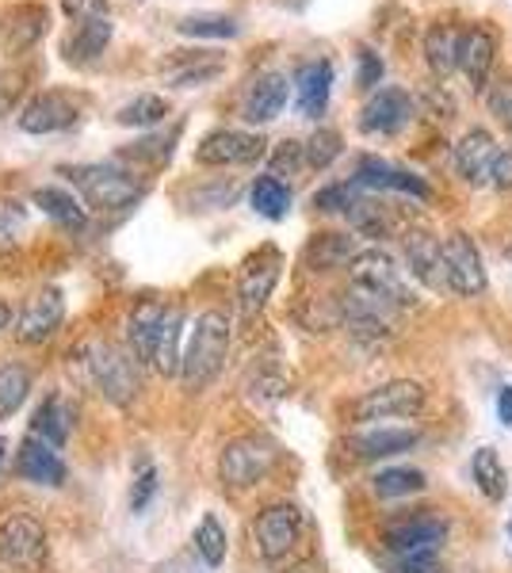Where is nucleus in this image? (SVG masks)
<instances>
[{"label":"nucleus","mask_w":512,"mask_h":573,"mask_svg":"<svg viewBox=\"0 0 512 573\" xmlns=\"http://www.w3.org/2000/svg\"><path fill=\"white\" fill-rule=\"evenodd\" d=\"M509 536H512V521H509Z\"/></svg>","instance_id":"nucleus-56"},{"label":"nucleus","mask_w":512,"mask_h":573,"mask_svg":"<svg viewBox=\"0 0 512 573\" xmlns=\"http://www.w3.org/2000/svg\"><path fill=\"white\" fill-rule=\"evenodd\" d=\"M302 531V516L294 505H268L253 524L256 536V551H260L264 562H283L287 554L294 551Z\"/></svg>","instance_id":"nucleus-13"},{"label":"nucleus","mask_w":512,"mask_h":573,"mask_svg":"<svg viewBox=\"0 0 512 573\" xmlns=\"http://www.w3.org/2000/svg\"><path fill=\"white\" fill-rule=\"evenodd\" d=\"M35 207L46 214V219L58 222V226H69V230L84 226V207L77 203V196L73 191H66V188H38L35 191Z\"/></svg>","instance_id":"nucleus-34"},{"label":"nucleus","mask_w":512,"mask_h":573,"mask_svg":"<svg viewBox=\"0 0 512 573\" xmlns=\"http://www.w3.org/2000/svg\"><path fill=\"white\" fill-rule=\"evenodd\" d=\"M226 528L219 524V516H203L199 521V528H196V551H199V559L207 562V566H222L226 562Z\"/></svg>","instance_id":"nucleus-41"},{"label":"nucleus","mask_w":512,"mask_h":573,"mask_svg":"<svg viewBox=\"0 0 512 573\" xmlns=\"http://www.w3.org/2000/svg\"><path fill=\"white\" fill-rule=\"evenodd\" d=\"M424 486H429V478H424L421 470H414V467H391V470H379L375 482H371V490H375L379 498L394 501V498H409V493H421Z\"/></svg>","instance_id":"nucleus-38"},{"label":"nucleus","mask_w":512,"mask_h":573,"mask_svg":"<svg viewBox=\"0 0 512 573\" xmlns=\"http://www.w3.org/2000/svg\"><path fill=\"white\" fill-rule=\"evenodd\" d=\"M0 562L15 570H38L46 562V528L27 513H8L0 521Z\"/></svg>","instance_id":"nucleus-7"},{"label":"nucleus","mask_w":512,"mask_h":573,"mask_svg":"<svg viewBox=\"0 0 512 573\" xmlns=\"http://www.w3.org/2000/svg\"><path fill=\"white\" fill-rule=\"evenodd\" d=\"M444 260H447V283H452L455 294L475 299V294L486 291V265L478 245L470 242V234L452 230V234L444 237Z\"/></svg>","instance_id":"nucleus-15"},{"label":"nucleus","mask_w":512,"mask_h":573,"mask_svg":"<svg viewBox=\"0 0 512 573\" xmlns=\"http://www.w3.org/2000/svg\"><path fill=\"white\" fill-rule=\"evenodd\" d=\"M509 265H512V245H509Z\"/></svg>","instance_id":"nucleus-55"},{"label":"nucleus","mask_w":512,"mask_h":573,"mask_svg":"<svg viewBox=\"0 0 512 573\" xmlns=\"http://www.w3.org/2000/svg\"><path fill=\"white\" fill-rule=\"evenodd\" d=\"M414 119V100L402 89H379L375 96L363 104L360 112V130L363 135H398L406 122Z\"/></svg>","instance_id":"nucleus-17"},{"label":"nucleus","mask_w":512,"mask_h":573,"mask_svg":"<svg viewBox=\"0 0 512 573\" xmlns=\"http://www.w3.org/2000/svg\"><path fill=\"white\" fill-rule=\"evenodd\" d=\"M77 360L84 363L89 383L96 386L112 406L127 409L130 401L138 398V390H142V383H138V360H130L127 352H119V348L107 344V340H89V344H81Z\"/></svg>","instance_id":"nucleus-2"},{"label":"nucleus","mask_w":512,"mask_h":573,"mask_svg":"<svg viewBox=\"0 0 512 573\" xmlns=\"http://www.w3.org/2000/svg\"><path fill=\"white\" fill-rule=\"evenodd\" d=\"M112 43V20L100 15V20H89V23H77V31L66 38V58L73 66H89L104 54V46Z\"/></svg>","instance_id":"nucleus-31"},{"label":"nucleus","mask_w":512,"mask_h":573,"mask_svg":"<svg viewBox=\"0 0 512 573\" xmlns=\"http://www.w3.org/2000/svg\"><path fill=\"white\" fill-rule=\"evenodd\" d=\"M470 470H475V482H478V490H482L486 498L505 501L509 478H505V467H501V459H498L493 447H482V452L475 455V463H470Z\"/></svg>","instance_id":"nucleus-39"},{"label":"nucleus","mask_w":512,"mask_h":573,"mask_svg":"<svg viewBox=\"0 0 512 573\" xmlns=\"http://www.w3.org/2000/svg\"><path fill=\"white\" fill-rule=\"evenodd\" d=\"M402 306L391 302L386 294L371 291L363 283H352L340 294V325L363 344H386L398 332Z\"/></svg>","instance_id":"nucleus-3"},{"label":"nucleus","mask_w":512,"mask_h":573,"mask_svg":"<svg viewBox=\"0 0 512 573\" xmlns=\"http://www.w3.org/2000/svg\"><path fill=\"white\" fill-rule=\"evenodd\" d=\"M490 112L498 115V122L509 127L512 135V73H501L498 81L490 84Z\"/></svg>","instance_id":"nucleus-44"},{"label":"nucleus","mask_w":512,"mask_h":573,"mask_svg":"<svg viewBox=\"0 0 512 573\" xmlns=\"http://www.w3.org/2000/svg\"><path fill=\"white\" fill-rule=\"evenodd\" d=\"M348 219H352L356 234L371 237V242H383V237H391L394 226H398V222H394V214L386 211V207L371 203V199H356V203L348 207Z\"/></svg>","instance_id":"nucleus-36"},{"label":"nucleus","mask_w":512,"mask_h":573,"mask_svg":"<svg viewBox=\"0 0 512 573\" xmlns=\"http://www.w3.org/2000/svg\"><path fill=\"white\" fill-rule=\"evenodd\" d=\"M363 249H356V237L348 234H314L302 249V265L310 272H333V268H352V260L360 257Z\"/></svg>","instance_id":"nucleus-22"},{"label":"nucleus","mask_w":512,"mask_h":573,"mask_svg":"<svg viewBox=\"0 0 512 573\" xmlns=\"http://www.w3.org/2000/svg\"><path fill=\"white\" fill-rule=\"evenodd\" d=\"M15 475L23 478V482L31 486H61L66 482V463H61L58 447H50L46 440L31 436L20 444V455H15Z\"/></svg>","instance_id":"nucleus-19"},{"label":"nucleus","mask_w":512,"mask_h":573,"mask_svg":"<svg viewBox=\"0 0 512 573\" xmlns=\"http://www.w3.org/2000/svg\"><path fill=\"white\" fill-rule=\"evenodd\" d=\"M279 272H283V253L276 245H264L256 249L249 260L242 265V280H237V306H242L245 317L260 314L268 306L271 291L279 283Z\"/></svg>","instance_id":"nucleus-9"},{"label":"nucleus","mask_w":512,"mask_h":573,"mask_svg":"<svg viewBox=\"0 0 512 573\" xmlns=\"http://www.w3.org/2000/svg\"><path fill=\"white\" fill-rule=\"evenodd\" d=\"M61 321H66V299H61L58 286H43L15 314V340L20 344H43L61 329Z\"/></svg>","instance_id":"nucleus-12"},{"label":"nucleus","mask_w":512,"mask_h":573,"mask_svg":"<svg viewBox=\"0 0 512 573\" xmlns=\"http://www.w3.org/2000/svg\"><path fill=\"white\" fill-rule=\"evenodd\" d=\"M356 188H371V191H402V196H414V199H432L429 184L421 176L406 173L398 165H386L383 157H360L356 161Z\"/></svg>","instance_id":"nucleus-18"},{"label":"nucleus","mask_w":512,"mask_h":573,"mask_svg":"<svg viewBox=\"0 0 512 573\" xmlns=\"http://www.w3.org/2000/svg\"><path fill=\"white\" fill-rule=\"evenodd\" d=\"M181 337H184V309L181 306H168L165 329H161V340H158V355H153V367H158L165 378L181 375V363H184Z\"/></svg>","instance_id":"nucleus-33"},{"label":"nucleus","mask_w":512,"mask_h":573,"mask_svg":"<svg viewBox=\"0 0 512 573\" xmlns=\"http://www.w3.org/2000/svg\"><path fill=\"white\" fill-rule=\"evenodd\" d=\"M69 429H73V409L61 401V394H50V398L35 409V417H31V436L46 440L50 447L66 444Z\"/></svg>","instance_id":"nucleus-30"},{"label":"nucleus","mask_w":512,"mask_h":573,"mask_svg":"<svg viewBox=\"0 0 512 573\" xmlns=\"http://www.w3.org/2000/svg\"><path fill=\"white\" fill-rule=\"evenodd\" d=\"M4 459H8V440L0 436V470H4Z\"/></svg>","instance_id":"nucleus-54"},{"label":"nucleus","mask_w":512,"mask_h":573,"mask_svg":"<svg viewBox=\"0 0 512 573\" xmlns=\"http://www.w3.org/2000/svg\"><path fill=\"white\" fill-rule=\"evenodd\" d=\"M279 463V452L271 440L264 436H237L222 447L219 455V478L230 490H249V486L264 482L271 467Z\"/></svg>","instance_id":"nucleus-5"},{"label":"nucleus","mask_w":512,"mask_h":573,"mask_svg":"<svg viewBox=\"0 0 512 573\" xmlns=\"http://www.w3.org/2000/svg\"><path fill=\"white\" fill-rule=\"evenodd\" d=\"M463 35L467 31H459L455 23H432L429 31H424V61H429V69L440 77V81H447V77L459 69V54H463Z\"/></svg>","instance_id":"nucleus-24"},{"label":"nucleus","mask_w":512,"mask_h":573,"mask_svg":"<svg viewBox=\"0 0 512 573\" xmlns=\"http://www.w3.org/2000/svg\"><path fill=\"white\" fill-rule=\"evenodd\" d=\"M31 394V371L23 363H0V421L15 413Z\"/></svg>","instance_id":"nucleus-37"},{"label":"nucleus","mask_w":512,"mask_h":573,"mask_svg":"<svg viewBox=\"0 0 512 573\" xmlns=\"http://www.w3.org/2000/svg\"><path fill=\"white\" fill-rule=\"evenodd\" d=\"M226 69V61L211 50H196V54H181L176 66L165 69V81L176 84V89H196V84H207Z\"/></svg>","instance_id":"nucleus-29"},{"label":"nucleus","mask_w":512,"mask_h":573,"mask_svg":"<svg viewBox=\"0 0 512 573\" xmlns=\"http://www.w3.org/2000/svg\"><path fill=\"white\" fill-rule=\"evenodd\" d=\"M20 226H23L20 203H0V242H12Z\"/></svg>","instance_id":"nucleus-50"},{"label":"nucleus","mask_w":512,"mask_h":573,"mask_svg":"<svg viewBox=\"0 0 512 573\" xmlns=\"http://www.w3.org/2000/svg\"><path fill=\"white\" fill-rule=\"evenodd\" d=\"M490 184H493L498 191H512V145H505V150H498V157H493Z\"/></svg>","instance_id":"nucleus-49"},{"label":"nucleus","mask_w":512,"mask_h":573,"mask_svg":"<svg viewBox=\"0 0 512 573\" xmlns=\"http://www.w3.org/2000/svg\"><path fill=\"white\" fill-rule=\"evenodd\" d=\"M264 138L249 135V130H234V127H219L211 135H203V142L196 145V161L211 168H226V165H253L264 157Z\"/></svg>","instance_id":"nucleus-11"},{"label":"nucleus","mask_w":512,"mask_h":573,"mask_svg":"<svg viewBox=\"0 0 512 573\" xmlns=\"http://www.w3.org/2000/svg\"><path fill=\"white\" fill-rule=\"evenodd\" d=\"M429 401V390L414 378H394L363 398L352 401V421H398V417H417Z\"/></svg>","instance_id":"nucleus-6"},{"label":"nucleus","mask_w":512,"mask_h":573,"mask_svg":"<svg viewBox=\"0 0 512 573\" xmlns=\"http://www.w3.org/2000/svg\"><path fill=\"white\" fill-rule=\"evenodd\" d=\"M165 317H168V306L158 299H146L130 309V321H127V337H130V348H135V360L138 363H150L153 367V355H158V340H161V329H165Z\"/></svg>","instance_id":"nucleus-21"},{"label":"nucleus","mask_w":512,"mask_h":573,"mask_svg":"<svg viewBox=\"0 0 512 573\" xmlns=\"http://www.w3.org/2000/svg\"><path fill=\"white\" fill-rule=\"evenodd\" d=\"M352 283H363V286H371V291L386 294V299L398 302L402 309L417 302L414 286H409V280L402 276L398 260L383 249H363L360 257L352 260Z\"/></svg>","instance_id":"nucleus-10"},{"label":"nucleus","mask_w":512,"mask_h":573,"mask_svg":"<svg viewBox=\"0 0 512 573\" xmlns=\"http://www.w3.org/2000/svg\"><path fill=\"white\" fill-rule=\"evenodd\" d=\"M302 161H306V145L294 142V138H291V142H279V150L271 153V176H283V173L291 176L294 168L302 165Z\"/></svg>","instance_id":"nucleus-45"},{"label":"nucleus","mask_w":512,"mask_h":573,"mask_svg":"<svg viewBox=\"0 0 512 573\" xmlns=\"http://www.w3.org/2000/svg\"><path fill=\"white\" fill-rule=\"evenodd\" d=\"M360 77H356V84L360 89H375L379 81H383V58H379L375 50H368V46H360Z\"/></svg>","instance_id":"nucleus-47"},{"label":"nucleus","mask_w":512,"mask_h":573,"mask_svg":"<svg viewBox=\"0 0 512 573\" xmlns=\"http://www.w3.org/2000/svg\"><path fill=\"white\" fill-rule=\"evenodd\" d=\"M356 203V180L348 184H329L314 196V207L325 214H348V207Z\"/></svg>","instance_id":"nucleus-43"},{"label":"nucleus","mask_w":512,"mask_h":573,"mask_svg":"<svg viewBox=\"0 0 512 573\" xmlns=\"http://www.w3.org/2000/svg\"><path fill=\"white\" fill-rule=\"evenodd\" d=\"M153 493H158V470L146 463V467L138 470V478H135V490H130V508L142 513V508L153 501Z\"/></svg>","instance_id":"nucleus-46"},{"label":"nucleus","mask_w":512,"mask_h":573,"mask_svg":"<svg viewBox=\"0 0 512 573\" xmlns=\"http://www.w3.org/2000/svg\"><path fill=\"white\" fill-rule=\"evenodd\" d=\"M493 157H498V145H493V135L482 127L467 130V135L455 142L452 150V165L455 173L463 176L467 184H486L493 173Z\"/></svg>","instance_id":"nucleus-20"},{"label":"nucleus","mask_w":512,"mask_h":573,"mask_svg":"<svg viewBox=\"0 0 512 573\" xmlns=\"http://www.w3.org/2000/svg\"><path fill=\"white\" fill-rule=\"evenodd\" d=\"M493 61H498V35H493L490 27H470L467 35H463L459 69L470 77V84H475V89H486Z\"/></svg>","instance_id":"nucleus-26"},{"label":"nucleus","mask_w":512,"mask_h":573,"mask_svg":"<svg viewBox=\"0 0 512 573\" xmlns=\"http://www.w3.org/2000/svg\"><path fill=\"white\" fill-rule=\"evenodd\" d=\"M394 573H440L437 554H414V559H398Z\"/></svg>","instance_id":"nucleus-51"},{"label":"nucleus","mask_w":512,"mask_h":573,"mask_svg":"<svg viewBox=\"0 0 512 573\" xmlns=\"http://www.w3.org/2000/svg\"><path fill=\"white\" fill-rule=\"evenodd\" d=\"M417 440L421 436H417L414 429H375L352 440V455L356 459H391V455L417 447Z\"/></svg>","instance_id":"nucleus-28"},{"label":"nucleus","mask_w":512,"mask_h":573,"mask_svg":"<svg viewBox=\"0 0 512 573\" xmlns=\"http://www.w3.org/2000/svg\"><path fill=\"white\" fill-rule=\"evenodd\" d=\"M61 12L77 23H89V20L107 15V0H61Z\"/></svg>","instance_id":"nucleus-48"},{"label":"nucleus","mask_w":512,"mask_h":573,"mask_svg":"<svg viewBox=\"0 0 512 573\" xmlns=\"http://www.w3.org/2000/svg\"><path fill=\"white\" fill-rule=\"evenodd\" d=\"M249 203H253L256 214L279 222L287 211H291V188H287V180H279V176L264 173V176H256V180H253Z\"/></svg>","instance_id":"nucleus-32"},{"label":"nucleus","mask_w":512,"mask_h":573,"mask_svg":"<svg viewBox=\"0 0 512 573\" xmlns=\"http://www.w3.org/2000/svg\"><path fill=\"white\" fill-rule=\"evenodd\" d=\"M329 89H333L329 61L317 58V61L299 66V73H294V100H299V112L306 115V119H317V115L325 112V104H329Z\"/></svg>","instance_id":"nucleus-23"},{"label":"nucleus","mask_w":512,"mask_h":573,"mask_svg":"<svg viewBox=\"0 0 512 573\" xmlns=\"http://www.w3.org/2000/svg\"><path fill=\"white\" fill-rule=\"evenodd\" d=\"M402 253H406V272L414 276L429 291H447V260H444V242L429 230H409L402 237Z\"/></svg>","instance_id":"nucleus-14"},{"label":"nucleus","mask_w":512,"mask_h":573,"mask_svg":"<svg viewBox=\"0 0 512 573\" xmlns=\"http://www.w3.org/2000/svg\"><path fill=\"white\" fill-rule=\"evenodd\" d=\"M8 321H12V306H8V302L0 299V332L8 329Z\"/></svg>","instance_id":"nucleus-53"},{"label":"nucleus","mask_w":512,"mask_h":573,"mask_svg":"<svg viewBox=\"0 0 512 573\" xmlns=\"http://www.w3.org/2000/svg\"><path fill=\"white\" fill-rule=\"evenodd\" d=\"M168 100L158 96V92H142V96H135L130 104H123L119 112H115V122L119 127H158V122L168 119Z\"/></svg>","instance_id":"nucleus-35"},{"label":"nucleus","mask_w":512,"mask_h":573,"mask_svg":"<svg viewBox=\"0 0 512 573\" xmlns=\"http://www.w3.org/2000/svg\"><path fill=\"white\" fill-rule=\"evenodd\" d=\"M20 130L27 135H54V130H66L77 122V104L66 92H35L27 104L15 115Z\"/></svg>","instance_id":"nucleus-16"},{"label":"nucleus","mask_w":512,"mask_h":573,"mask_svg":"<svg viewBox=\"0 0 512 573\" xmlns=\"http://www.w3.org/2000/svg\"><path fill=\"white\" fill-rule=\"evenodd\" d=\"M230 352V317L222 309H203L196 317V329L188 337L184 348V363H181V383L184 390L199 394L219 378L222 363Z\"/></svg>","instance_id":"nucleus-1"},{"label":"nucleus","mask_w":512,"mask_h":573,"mask_svg":"<svg viewBox=\"0 0 512 573\" xmlns=\"http://www.w3.org/2000/svg\"><path fill=\"white\" fill-rule=\"evenodd\" d=\"M181 35H196V38H234L237 31V20L234 15H222V12H196V15H184L181 23Z\"/></svg>","instance_id":"nucleus-40"},{"label":"nucleus","mask_w":512,"mask_h":573,"mask_svg":"<svg viewBox=\"0 0 512 573\" xmlns=\"http://www.w3.org/2000/svg\"><path fill=\"white\" fill-rule=\"evenodd\" d=\"M46 23H50L46 4H35V0H27V4H15L12 12H8V20H4L8 50H27V46H35L38 38L46 35Z\"/></svg>","instance_id":"nucleus-27"},{"label":"nucleus","mask_w":512,"mask_h":573,"mask_svg":"<svg viewBox=\"0 0 512 573\" xmlns=\"http://www.w3.org/2000/svg\"><path fill=\"white\" fill-rule=\"evenodd\" d=\"M66 176L84 196V203H89L92 211H104V214L127 211V207H135L138 199L146 196V184L115 165H73V168H66Z\"/></svg>","instance_id":"nucleus-4"},{"label":"nucleus","mask_w":512,"mask_h":573,"mask_svg":"<svg viewBox=\"0 0 512 573\" xmlns=\"http://www.w3.org/2000/svg\"><path fill=\"white\" fill-rule=\"evenodd\" d=\"M498 417H501V424H505V429H512V386H501V394H498Z\"/></svg>","instance_id":"nucleus-52"},{"label":"nucleus","mask_w":512,"mask_h":573,"mask_svg":"<svg viewBox=\"0 0 512 573\" xmlns=\"http://www.w3.org/2000/svg\"><path fill=\"white\" fill-rule=\"evenodd\" d=\"M447 539V524L432 513H414L391 521L383 528L386 551H394L398 559H414V554H437L440 543Z\"/></svg>","instance_id":"nucleus-8"},{"label":"nucleus","mask_w":512,"mask_h":573,"mask_svg":"<svg viewBox=\"0 0 512 573\" xmlns=\"http://www.w3.org/2000/svg\"><path fill=\"white\" fill-rule=\"evenodd\" d=\"M283 104H287V77L276 73V69H268V73H260L249 84L242 115L249 122H271L279 112H283Z\"/></svg>","instance_id":"nucleus-25"},{"label":"nucleus","mask_w":512,"mask_h":573,"mask_svg":"<svg viewBox=\"0 0 512 573\" xmlns=\"http://www.w3.org/2000/svg\"><path fill=\"white\" fill-rule=\"evenodd\" d=\"M340 153H345V138H340L333 127H322L306 138V165L310 168H329Z\"/></svg>","instance_id":"nucleus-42"}]
</instances>
